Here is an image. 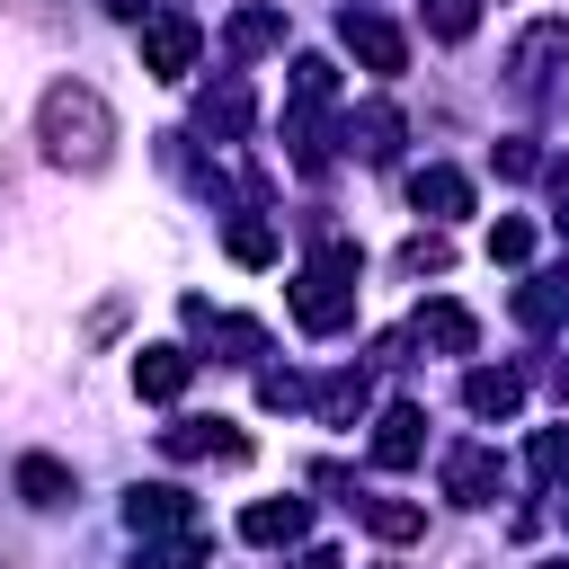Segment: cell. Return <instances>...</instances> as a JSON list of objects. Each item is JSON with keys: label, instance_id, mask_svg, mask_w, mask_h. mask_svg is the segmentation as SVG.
Masks as SVG:
<instances>
[{"label": "cell", "instance_id": "29", "mask_svg": "<svg viewBox=\"0 0 569 569\" xmlns=\"http://www.w3.org/2000/svg\"><path fill=\"white\" fill-rule=\"evenodd\" d=\"M196 560H204V533H178V542H151L133 569H196Z\"/></svg>", "mask_w": 569, "mask_h": 569}, {"label": "cell", "instance_id": "33", "mask_svg": "<svg viewBox=\"0 0 569 569\" xmlns=\"http://www.w3.org/2000/svg\"><path fill=\"white\" fill-rule=\"evenodd\" d=\"M293 569H347V560H338V551H302Z\"/></svg>", "mask_w": 569, "mask_h": 569}, {"label": "cell", "instance_id": "2", "mask_svg": "<svg viewBox=\"0 0 569 569\" xmlns=\"http://www.w3.org/2000/svg\"><path fill=\"white\" fill-rule=\"evenodd\" d=\"M356 276H365L356 240H329V249L293 276V320H302L311 338H338V329L356 320Z\"/></svg>", "mask_w": 569, "mask_h": 569}, {"label": "cell", "instance_id": "21", "mask_svg": "<svg viewBox=\"0 0 569 569\" xmlns=\"http://www.w3.org/2000/svg\"><path fill=\"white\" fill-rule=\"evenodd\" d=\"M365 400H373V391H365V373H329V382L311 391V409H320L329 427H356V418H365Z\"/></svg>", "mask_w": 569, "mask_h": 569}, {"label": "cell", "instance_id": "1", "mask_svg": "<svg viewBox=\"0 0 569 569\" xmlns=\"http://www.w3.org/2000/svg\"><path fill=\"white\" fill-rule=\"evenodd\" d=\"M36 142H44V160H62V169H107V151H116V107H107L89 80H53V89L36 98Z\"/></svg>", "mask_w": 569, "mask_h": 569}, {"label": "cell", "instance_id": "7", "mask_svg": "<svg viewBox=\"0 0 569 569\" xmlns=\"http://www.w3.org/2000/svg\"><path fill=\"white\" fill-rule=\"evenodd\" d=\"M498 480H507V471H498L489 445H453V453H445V498H453V507H489Z\"/></svg>", "mask_w": 569, "mask_h": 569}, {"label": "cell", "instance_id": "6", "mask_svg": "<svg viewBox=\"0 0 569 569\" xmlns=\"http://www.w3.org/2000/svg\"><path fill=\"white\" fill-rule=\"evenodd\" d=\"M418 453H427V409H418V400H391V409L373 418V462H382V471H409Z\"/></svg>", "mask_w": 569, "mask_h": 569}, {"label": "cell", "instance_id": "28", "mask_svg": "<svg viewBox=\"0 0 569 569\" xmlns=\"http://www.w3.org/2000/svg\"><path fill=\"white\" fill-rule=\"evenodd\" d=\"M293 98H302V107H329V98H338V71H329L320 53H302V62H293Z\"/></svg>", "mask_w": 569, "mask_h": 569}, {"label": "cell", "instance_id": "14", "mask_svg": "<svg viewBox=\"0 0 569 569\" xmlns=\"http://www.w3.org/2000/svg\"><path fill=\"white\" fill-rule=\"evenodd\" d=\"M347 151H356V160H391V151H400V107H382V98L347 107Z\"/></svg>", "mask_w": 569, "mask_h": 569}, {"label": "cell", "instance_id": "15", "mask_svg": "<svg viewBox=\"0 0 569 569\" xmlns=\"http://www.w3.org/2000/svg\"><path fill=\"white\" fill-rule=\"evenodd\" d=\"M187 382H196V356H187V347H142V356H133V391H142V400H178Z\"/></svg>", "mask_w": 569, "mask_h": 569}, {"label": "cell", "instance_id": "17", "mask_svg": "<svg viewBox=\"0 0 569 569\" xmlns=\"http://www.w3.org/2000/svg\"><path fill=\"white\" fill-rule=\"evenodd\" d=\"M347 507H356L365 533H382V542H418V533H427V507H418V498H382V489H373V498H347Z\"/></svg>", "mask_w": 569, "mask_h": 569}, {"label": "cell", "instance_id": "36", "mask_svg": "<svg viewBox=\"0 0 569 569\" xmlns=\"http://www.w3.org/2000/svg\"><path fill=\"white\" fill-rule=\"evenodd\" d=\"M542 569H569V560H542Z\"/></svg>", "mask_w": 569, "mask_h": 569}, {"label": "cell", "instance_id": "9", "mask_svg": "<svg viewBox=\"0 0 569 569\" xmlns=\"http://www.w3.org/2000/svg\"><path fill=\"white\" fill-rule=\"evenodd\" d=\"M276 44H284V9H276V0L231 9V27H222V53H231V62H258V53H276Z\"/></svg>", "mask_w": 569, "mask_h": 569}, {"label": "cell", "instance_id": "19", "mask_svg": "<svg viewBox=\"0 0 569 569\" xmlns=\"http://www.w3.org/2000/svg\"><path fill=\"white\" fill-rule=\"evenodd\" d=\"M240 533H249V542H302V533H311V507H302V498H258V507L240 516Z\"/></svg>", "mask_w": 569, "mask_h": 569}, {"label": "cell", "instance_id": "31", "mask_svg": "<svg viewBox=\"0 0 569 569\" xmlns=\"http://www.w3.org/2000/svg\"><path fill=\"white\" fill-rule=\"evenodd\" d=\"M258 400H267V409H293L302 382H293V373H258Z\"/></svg>", "mask_w": 569, "mask_h": 569}, {"label": "cell", "instance_id": "25", "mask_svg": "<svg viewBox=\"0 0 569 569\" xmlns=\"http://www.w3.org/2000/svg\"><path fill=\"white\" fill-rule=\"evenodd\" d=\"M471 27H480V0H427V36L436 44H462Z\"/></svg>", "mask_w": 569, "mask_h": 569}, {"label": "cell", "instance_id": "3", "mask_svg": "<svg viewBox=\"0 0 569 569\" xmlns=\"http://www.w3.org/2000/svg\"><path fill=\"white\" fill-rule=\"evenodd\" d=\"M196 44H204V27H196L187 9H151V18H142V71H151V80H187V71H196Z\"/></svg>", "mask_w": 569, "mask_h": 569}, {"label": "cell", "instance_id": "4", "mask_svg": "<svg viewBox=\"0 0 569 569\" xmlns=\"http://www.w3.org/2000/svg\"><path fill=\"white\" fill-rule=\"evenodd\" d=\"M160 453L169 462H249V436L231 418H178V427H160Z\"/></svg>", "mask_w": 569, "mask_h": 569}, {"label": "cell", "instance_id": "12", "mask_svg": "<svg viewBox=\"0 0 569 569\" xmlns=\"http://www.w3.org/2000/svg\"><path fill=\"white\" fill-rule=\"evenodd\" d=\"M338 36H347V53H356L365 71H400V62H409V44H400V27H382V18H365V9H347V18H338Z\"/></svg>", "mask_w": 569, "mask_h": 569}, {"label": "cell", "instance_id": "23", "mask_svg": "<svg viewBox=\"0 0 569 569\" xmlns=\"http://www.w3.org/2000/svg\"><path fill=\"white\" fill-rule=\"evenodd\" d=\"M489 258H498V267H525V258H533V222H525V213H498V222H489Z\"/></svg>", "mask_w": 569, "mask_h": 569}, {"label": "cell", "instance_id": "34", "mask_svg": "<svg viewBox=\"0 0 569 569\" xmlns=\"http://www.w3.org/2000/svg\"><path fill=\"white\" fill-rule=\"evenodd\" d=\"M560 231H569V169H560Z\"/></svg>", "mask_w": 569, "mask_h": 569}, {"label": "cell", "instance_id": "27", "mask_svg": "<svg viewBox=\"0 0 569 569\" xmlns=\"http://www.w3.org/2000/svg\"><path fill=\"white\" fill-rule=\"evenodd\" d=\"M525 471H533V480H560V471H569V427H542V436L525 445Z\"/></svg>", "mask_w": 569, "mask_h": 569}, {"label": "cell", "instance_id": "5", "mask_svg": "<svg viewBox=\"0 0 569 569\" xmlns=\"http://www.w3.org/2000/svg\"><path fill=\"white\" fill-rule=\"evenodd\" d=\"M551 71H569V18L525 27V36H516V53H507V80H516V89H542Z\"/></svg>", "mask_w": 569, "mask_h": 569}, {"label": "cell", "instance_id": "26", "mask_svg": "<svg viewBox=\"0 0 569 569\" xmlns=\"http://www.w3.org/2000/svg\"><path fill=\"white\" fill-rule=\"evenodd\" d=\"M400 267H409V276H445V267H453V240H445V231H418V240H400Z\"/></svg>", "mask_w": 569, "mask_h": 569}, {"label": "cell", "instance_id": "8", "mask_svg": "<svg viewBox=\"0 0 569 569\" xmlns=\"http://www.w3.org/2000/svg\"><path fill=\"white\" fill-rule=\"evenodd\" d=\"M124 525H133V533H196V507H187V489L142 480V489L124 498Z\"/></svg>", "mask_w": 569, "mask_h": 569}, {"label": "cell", "instance_id": "18", "mask_svg": "<svg viewBox=\"0 0 569 569\" xmlns=\"http://www.w3.org/2000/svg\"><path fill=\"white\" fill-rule=\"evenodd\" d=\"M409 204L436 213V222H453V213H471V178H462V169H418V178H409Z\"/></svg>", "mask_w": 569, "mask_h": 569}, {"label": "cell", "instance_id": "10", "mask_svg": "<svg viewBox=\"0 0 569 569\" xmlns=\"http://www.w3.org/2000/svg\"><path fill=\"white\" fill-rule=\"evenodd\" d=\"M409 338H418V347H436V356H471V347H480V320H471L462 302H418Z\"/></svg>", "mask_w": 569, "mask_h": 569}, {"label": "cell", "instance_id": "16", "mask_svg": "<svg viewBox=\"0 0 569 569\" xmlns=\"http://www.w3.org/2000/svg\"><path fill=\"white\" fill-rule=\"evenodd\" d=\"M462 400H471V418H516V409H525V373H516V365H480V373L462 382Z\"/></svg>", "mask_w": 569, "mask_h": 569}, {"label": "cell", "instance_id": "22", "mask_svg": "<svg viewBox=\"0 0 569 569\" xmlns=\"http://www.w3.org/2000/svg\"><path fill=\"white\" fill-rule=\"evenodd\" d=\"M222 249H231L240 267H276V231H267L258 213H231V222H222Z\"/></svg>", "mask_w": 569, "mask_h": 569}, {"label": "cell", "instance_id": "20", "mask_svg": "<svg viewBox=\"0 0 569 569\" xmlns=\"http://www.w3.org/2000/svg\"><path fill=\"white\" fill-rule=\"evenodd\" d=\"M18 498H27V507H71L80 480H71L53 453H27V462H18Z\"/></svg>", "mask_w": 569, "mask_h": 569}, {"label": "cell", "instance_id": "24", "mask_svg": "<svg viewBox=\"0 0 569 569\" xmlns=\"http://www.w3.org/2000/svg\"><path fill=\"white\" fill-rule=\"evenodd\" d=\"M560 311H569V284H516V320L525 329H551Z\"/></svg>", "mask_w": 569, "mask_h": 569}, {"label": "cell", "instance_id": "11", "mask_svg": "<svg viewBox=\"0 0 569 569\" xmlns=\"http://www.w3.org/2000/svg\"><path fill=\"white\" fill-rule=\"evenodd\" d=\"M187 329H204V338L222 347V365H258V356H267V329H258V320H222V311L196 302V293H187Z\"/></svg>", "mask_w": 569, "mask_h": 569}, {"label": "cell", "instance_id": "13", "mask_svg": "<svg viewBox=\"0 0 569 569\" xmlns=\"http://www.w3.org/2000/svg\"><path fill=\"white\" fill-rule=\"evenodd\" d=\"M196 124H204L213 142H240V133H249V80H240V71H222V80L196 98Z\"/></svg>", "mask_w": 569, "mask_h": 569}, {"label": "cell", "instance_id": "32", "mask_svg": "<svg viewBox=\"0 0 569 569\" xmlns=\"http://www.w3.org/2000/svg\"><path fill=\"white\" fill-rule=\"evenodd\" d=\"M98 9H116V18H151L160 0H98Z\"/></svg>", "mask_w": 569, "mask_h": 569}, {"label": "cell", "instance_id": "30", "mask_svg": "<svg viewBox=\"0 0 569 569\" xmlns=\"http://www.w3.org/2000/svg\"><path fill=\"white\" fill-rule=\"evenodd\" d=\"M533 169H542V151H533L525 133H507V142H498V178H533Z\"/></svg>", "mask_w": 569, "mask_h": 569}, {"label": "cell", "instance_id": "35", "mask_svg": "<svg viewBox=\"0 0 569 569\" xmlns=\"http://www.w3.org/2000/svg\"><path fill=\"white\" fill-rule=\"evenodd\" d=\"M560 533H569V489H560Z\"/></svg>", "mask_w": 569, "mask_h": 569}]
</instances>
